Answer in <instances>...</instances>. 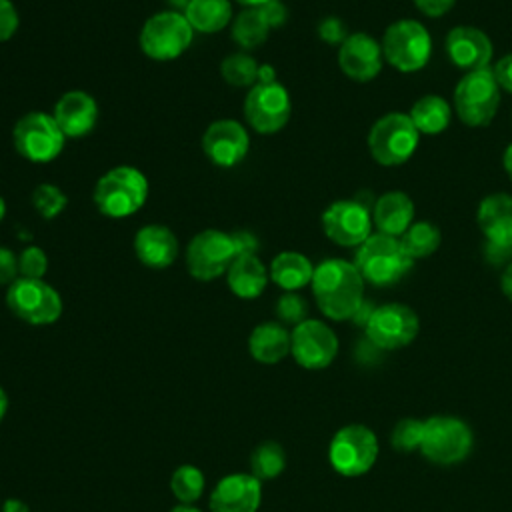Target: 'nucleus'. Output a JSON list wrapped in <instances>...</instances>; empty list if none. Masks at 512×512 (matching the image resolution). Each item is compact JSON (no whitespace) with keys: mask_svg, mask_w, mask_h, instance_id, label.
<instances>
[{"mask_svg":"<svg viewBox=\"0 0 512 512\" xmlns=\"http://www.w3.org/2000/svg\"><path fill=\"white\" fill-rule=\"evenodd\" d=\"M412 258L404 252L400 238L382 232L370 234L354 256V266L372 286H392L402 280L412 268Z\"/></svg>","mask_w":512,"mask_h":512,"instance_id":"obj_3","label":"nucleus"},{"mask_svg":"<svg viewBox=\"0 0 512 512\" xmlns=\"http://www.w3.org/2000/svg\"><path fill=\"white\" fill-rule=\"evenodd\" d=\"M232 236V244H234V250H236V256H242V254H256L258 250V238L248 232V230H236L230 234Z\"/></svg>","mask_w":512,"mask_h":512,"instance_id":"obj_45","label":"nucleus"},{"mask_svg":"<svg viewBox=\"0 0 512 512\" xmlns=\"http://www.w3.org/2000/svg\"><path fill=\"white\" fill-rule=\"evenodd\" d=\"M178 252V240L168 226L146 224L134 236V254L146 268H168L178 258Z\"/></svg>","mask_w":512,"mask_h":512,"instance_id":"obj_23","label":"nucleus"},{"mask_svg":"<svg viewBox=\"0 0 512 512\" xmlns=\"http://www.w3.org/2000/svg\"><path fill=\"white\" fill-rule=\"evenodd\" d=\"M276 80V72L270 64H258V74H256V84H274Z\"/></svg>","mask_w":512,"mask_h":512,"instance_id":"obj_46","label":"nucleus"},{"mask_svg":"<svg viewBox=\"0 0 512 512\" xmlns=\"http://www.w3.org/2000/svg\"><path fill=\"white\" fill-rule=\"evenodd\" d=\"M384 54L378 40L370 34L356 32L338 46V66L350 80L368 82L382 70Z\"/></svg>","mask_w":512,"mask_h":512,"instance_id":"obj_18","label":"nucleus"},{"mask_svg":"<svg viewBox=\"0 0 512 512\" xmlns=\"http://www.w3.org/2000/svg\"><path fill=\"white\" fill-rule=\"evenodd\" d=\"M48 270V256L38 246H28L18 254V274L22 278H44Z\"/></svg>","mask_w":512,"mask_h":512,"instance_id":"obj_38","label":"nucleus"},{"mask_svg":"<svg viewBox=\"0 0 512 512\" xmlns=\"http://www.w3.org/2000/svg\"><path fill=\"white\" fill-rule=\"evenodd\" d=\"M248 350L256 362L276 364L290 354V332L280 322H262L250 332Z\"/></svg>","mask_w":512,"mask_h":512,"instance_id":"obj_26","label":"nucleus"},{"mask_svg":"<svg viewBox=\"0 0 512 512\" xmlns=\"http://www.w3.org/2000/svg\"><path fill=\"white\" fill-rule=\"evenodd\" d=\"M236 258L232 236L222 230H202L186 246L188 272L200 280L210 282L228 272Z\"/></svg>","mask_w":512,"mask_h":512,"instance_id":"obj_12","label":"nucleus"},{"mask_svg":"<svg viewBox=\"0 0 512 512\" xmlns=\"http://www.w3.org/2000/svg\"><path fill=\"white\" fill-rule=\"evenodd\" d=\"M18 276V256L0 246V286H10Z\"/></svg>","mask_w":512,"mask_h":512,"instance_id":"obj_41","label":"nucleus"},{"mask_svg":"<svg viewBox=\"0 0 512 512\" xmlns=\"http://www.w3.org/2000/svg\"><path fill=\"white\" fill-rule=\"evenodd\" d=\"M148 192L146 176L136 166L120 164L96 180L92 200L102 216L128 218L146 204Z\"/></svg>","mask_w":512,"mask_h":512,"instance_id":"obj_2","label":"nucleus"},{"mask_svg":"<svg viewBox=\"0 0 512 512\" xmlns=\"http://www.w3.org/2000/svg\"><path fill=\"white\" fill-rule=\"evenodd\" d=\"M238 4H242L244 8H258V6H262V4H266L268 0H236Z\"/></svg>","mask_w":512,"mask_h":512,"instance_id":"obj_53","label":"nucleus"},{"mask_svg":"<svg viewBox=\"0 0 512 512\" xmlns=\"http://www.w3.org/2000/svg\"><path fill=\"white\" fill-rule=\"evenodd\" d=\"M440 242H442L440 228L426 220L412 222L408 230L400 236V244L412 260L432 256L440 248Z\"/></svg>","mask_w":512,"mask_h":512,"instance_id":"obj_30","label":"nucleus"},{"mask_svg":"<svg viewBox=\"0 0 512 512\" xmlns=\"http://www.w3.org/2000/svg\"><path fill=\"white\" fill-rule=\"evenodd\" d=\"M500 106V88L492 66L466 72L454 88V108L458 118L472 128L488 126Z\"/></svg>","mask_w":512,"mask_h":512,"instance_id":"obj_6","label":"nucleus"},{"mask_svg":"<svg viewBox=\"0 0 512 512\" xmlns=\"http://www.w3.org/2000/svg\"><path fill=\"white\" fill-rule=\"evenodd\" d=\"M194 30L184 12L164 10L150 16L140 30L142 52L156 62H168L182 56L192 44Z\"/></svg>","mask_w":512,"mask_h":512,"instance_id":"obj_8","label":"nucleus"},{"mask_svg":"<svg viewBox=\"0 0 512 512\" xmlns=\"http://www.w3.org/2000/svg\"><path fill=\"white\" fill-rule=\"evenodd\" d=\"M202 150L214 166L232 168L240 164L250 150L248 130L238 120H216L202 136Z\"/></svg>","mask_w":512,"mask_h":512,"instance_id":"obj_17","label":"nucleus"},{"mask_svg":"<svg viewBox=\"0 0 512 512\" xmlns=\"http://www.w3.org/2000/svg\"><path fill=\"white\" fill-rule=\"evenodd\" d=\"M18 22V10L12 0H0V42H6L16 34Z\"/></svg>","mask_w":512,"mask_h":512,"instance_id":"obj_40","label":"nucleus"},{"mask_svg":"<svg viewBox=\"0 0 512 512\" xmlns=\"http://www.w3.org/2000/svg\"><path fill=\"white\" fill-rule=\"evenodd\" d=\"M408 116L420 134L434 136L448 128L452 110L442 96L426 94L412 104Z\"/></svg>","mask_w":512,"mask_h":512,"instance_id":"obj_29","label":"nucleus"},{"mask_svg":"<svg viewBox=\"0 0 512 512\" xmlns=\"http://www.w3.org/2000/svg\"><path fill=\"white\" fill-rule=\"evenodd\" d=\"M220 74L230 86H254L256 84V74H258V64L252 56L244 52L228 54L222 64H220Z\"/></svg>","mask_w":512,"mask_h":512,"instance_id":"obj_34","label":"nucleus"},{"mask_svg":"<svg viewBox=\"0 0 512 512\" xmlns=\"http://www.w3.org/2000/svg\"><path fill=\"white\" fill-rule=\"evenodd\" d=\"M292 114L288 90L280 84H254L244 98V118L258 134L282 130Z\"/></svg>","mask_w":512,"mask_h":512,"instance_id":"obj_14","label":"nucleus"},{"mask_svg":"<svg viewBox=\"0 0 512 512\" xmlns=\"http://www.w3.org/2000/svg\"><path fill=\"white\" fill-rule=\"evenodd\" d=\"M170 512H202V510L196 508L194 504H178V506H174Z\"/></svg>","mask_w":512,"mask_h":512,"instance_id":"obj_52","label":"nucleus"},{"mask_svg":"<svg viewBox=\"0 0 512 512\" xmlns=\"http://www.w3.org/2000/svg\"><path fill=\"white\" fill-rule=\"evenodd\" d=\"M474 444L470 426L456 416H430L422 422L420 452L434 464L448 466L464 460Z\"/></svg>","mask_w":512,"mask_h":512,"instance_id":"obj_7","label":"nucleus"},{"mask_svg":"<svg viewBox=\"0 0 512 512\" xmlns=\"http://www.w3.org/2000/svg\"><path fill=\"white\" fill-rule=\"evenodd\" d=\"M372 222L376 224L378 232L400 238L414 222V202L406 192H386L374 202Z\"/></svg>","mask_w":512,"mask_h":512,"instance_id":"obj_24","label":"nucleus"},{"mask_svg":"<svg viewBox=\"0 0 512 512\" xmlns=\"http://www.w3.org/2000/svg\"><path fill=\"white\" fill-rule=\"evenodd\" d=\"M268 274H270V280L282 290L296 292L312 282L314 266L304 254L286 250L274 256V260L270 262Z\"/></svg>","mask_w":512,"mask_h":512,"instance_id":"obj_27","label":"nucleus"},{"mask_svg":"<svg viewBox=\"0 0 512 512\" xmlns=\"http://www.w3.org/2000/svg\"><path fill=\"white\" fill-rule=\"evenodd\" d=\"M378 458V438L362 424H348L340 428L328 446V460L332 468L348 478L366 474Z\"/></svg>","mask_w":512,"mask_h":512,"instance_id":"obj_11","label":"nucleus"},{"mask_svg":"<svg viewBox=\"0 0 512 512\" xmlns=\"http://www.w3.org/2000/svg\"><path fill=\"white\" fill-rule=\"evenodd\" d=\"M422 422L424 420H416V418H402L390 436V442L396 450L402 452H412L416 448H420V438H422Z\"/></svg>","mask_w":512,"mask_h":512,"instance_id":"obj_36","label":"nucleus"},{"mask_svg":"<svg viewBox=\"0 0 512 512\" xmlns=\"http://www.w3.org/2000/svg\"><path fill=\"white\" fill-rule=\"evenodd\" d=\"M364 330L376 348L398 350L408 346L418 336L420 320L410 306L390 302L372 310Z\"/></svg>","mask_w":512,"mask_h":512,"instance_id":"obj_13","label":"nucleus"},{"mask_svg":"<svg viewBox=\"0 0 512 512\" xmlns=\"http://www.w3.org/2000/svg\"><path fill=\"white\" fill-rule=\"evenodd\" d=\"M500 288L504 292V296L512 302V262L504 268L502 278H500Z\"/></svg>","mask_w":512,"mask_h":512,"instance_id":"obj_47","label":"nucleus"},{"mask_svg":"<svg viewBox=\"0 0 512 512\" xmlns=\"http://www.w3.org/2000/svg\"><path fill=\"white\" fill-rule=\"evenodd\" d=\"M322 230L342 248H358L372 234V212L358 200H336L322 212Z\"/></svg>","mask_w":512,"mask_h":512,"instance_id":"obj_15","label":"nucleus"},{"mask_svg":"<svg viewBox=\"0 0 512 512\" xmlns=\"http://www.w3.org/2000/svg\"><path fill=\"white\" fill-rule=\"evenodd\" d=\"M268 280L270 274L256 254L236 256L226 272L228 288L242 300L258 298L264 292Z\"/></svg>","mask_w":512,"mask_h":512,"instance_id":"obj_25","label":"nucleus"},{"mask_svg":"<svg viewBox=\"0 0 512 512\" xmlns=\"http://www.w3.org/2000/svg\"><path fill=\"white\" fill-rule=\"evenodd\" d=\"M8 394L4 392V388L0 386V422L4 420V416H6V412H8Z\"/></svg>","mask_w":512,"mask_h":512,"instance_id":"obj_50","label":"nucleus"},{"mask_svg":"<svg viewBox=\"0 0 512 512\" xmlns=\"http://www.w3.org/2000/svg\"><path fill=\"white\" fill-rule=\"evenodd\" d=\"M174 10H178V12H184L186 10V6L192 2V0H166Z\"/></svg>","mask_w":512,"mask_h":512,"instance_id":"obj_51","label":"nucleus"},{"mask_svg":"<svg viewBox=\"0 0 512 512\" xmlns=\"http://www.w3.org/2000/svg\"><path fill=\"white\" fill-rule=\"evenodd\" d=\"M286 466L284 448L278 442L266 440L258 444L250 454V474L256 476L260 482L274 480L282 474Z\"/></svg>","mask_w":512,"mask_h":512,"instance_id":"obj_32","label":"nucleus"},{"mask_svg":"<svg viewBox=\"0 0 512 512\" xmlns=\"http://www.w3.org/2000/svg\"><path fill=\"white\" fill-rule=\"evenodd\" d=\"M384 60L398 72L422 70L432 54V38L424 24L412 18L392 22L380 40Z\"/></svg>","mask_w":512,"mask_h":512,"instance_id":"obj_5","label":"nucleus"},{"mask_svg":"<svg viewBox=\"0 0 512 512\" xmlns=\"http://www.w3.org/2000/svg\"><path fill=\"white\" fill-rule=\"evenodd\" d=\"M66 204H68L66 194L54 184H48V182L38 184L32 192V206L44 220H54L56 216H60Z\"/></svg>","mask_w":512,"mask_h":512,"instance_id":"obj_35","label":"nucleus"},{"mask_svg":"<svg viewBox=\"0 0 512 512\" xmlns=\"http://www.w3.org/2000/svg\"><path fill=\"white\" fill-rule=\"evenodd\" d=\"M412 2L422 14L430 16V18H440V16L448 14L456 4V0H412Z\"/></svg>","mask_w":512,"mask_h":512,"instance_id":"obj_44","label":"nucleus"},{"mask_svg":"<svg viewBox=\"0 0 512 512\" xmlns=\"http://www.w3.org/2000/svg\"><path fill=\"white\" fill-rule=\"evenodd\" d=\"M194 32L214 34L226 28L232 20L230 0H192L184 10Z\"/></svg>","mask_w":512,"mask_h":512,"instance_id":"obj_28","label":"nucleus"},{"mask_svg":"<svg viewBox=\"0 0 512 512\" xmlns=\"http://www.w3.org/2000/svg\"><path fill=\"white\" fill-rule=\"evenodd\" d=\"M270 26L266 24V20L262 18L258 8H244L232 22V40L244 48V50H252L258 48L260 44H264V40L268 38Z\"/></svg>","mask_w":512,"mask_h":512,"instance_id":"obj_31","label":"nucleus"},{"mask_svg":"<svg viewBox=\"0 0 512 512\" xmlns=\"http://www.w3.org/2000/svg\"><path fill=\"white\" fill-rule=\"evenodd\" d=\"M4 216H6V200L0 196V222L4 220Z\"/></svg>","mask_w":512,"mask_h":512,"instance_id":"obj_54","label":"nucleus"},{"mask_svg":"<svg viewBox=\"0 0 512 512\" xmlns=\"http://www.w3.org/2000/svg\"><path fill=\"white\" fill-rule=\"evenodd\" d=\"M446 54L464 72L490 68L494 48L486 32L476 26H456L446 34Z\"/></svg>","mask_w":512,"mask_h":512,"instance_id":"obj_19","label":"nucleus"},{"mask_svg":"<svg viewBox=\"0 0 512 512\" xmlns=\"http://www.w3.org/2000/svg\"><path fill=\"white\" fill-rule=\"evenodd\" d=\"M364 278L354 262L328 258L314 268L312 294L320 312L330 320H352L364 302Z\"/></svg>","mask_w":512,"mask_h":512,"instance_id":"obj_1","label":"nucleus"},{"mask_svg":"<svg viewBox=\"0 0 512 512\" xmlns=\"http://www.w3.org/2000/svg\"><path fill=\"white\" fill-rule=\"evenodd\" d=\"M262 482L248 472H234L216 484L210 494V512H258Z\"/></svg>","mask_w":512,"mask_h":512,"instance_id":"obj_20","label":"nucleus"},{"mask_svg":"<svg viewBox=\"0 0 512 512\" xmlns=\"http://www.w3.org/2000/svg\"><path fill=\"white\" fill-rule=\"evenodd\" d=\"M366 142L370 156L380 166H400L416 152L420 132L408 114L388 112L370 126Z\"/></svg>","mask_w":512,"mask_h":512,"instance_id":"obj_4","label":"nucleus"},{"mask_svg":"<svg viewBox=\"0 0 512 512\" xmlns=\"http://www.w3.org/2000/svg\"><path fill=\"white\" fill-rule=\"evenodd\" d=\"M318 36L326 42V44H332V46H340L346 38H348V32H346V26L340 18L336 16H328L324 18L320 24H318Z\"/></svg>","mask_w":512,"mask_h":512,"instance_id":"obj_39","label":"nucleus"},{"mask_svg":"<svg viewBox=\"0 0 512 512\" xmlns=\"http://www.w3.org/2000/svg\"><path fill=\"white\" fill-rule=\"evenodd\" d=\"M476 222L486 238V248L512 252V194L486 196L476 210Z\"/></svg>","mask_w":512,"mask_h":512,"instance_id":"obj_21","label":"nucleus"},{"mask_svg":"<svg viewBox=\"0 0 512 512\" xmlns=\"http://www.w3.org/2000/svg\"><path fill=\"white\" fill-rule=\"evenodd\" d=\"M502 164H504V170H506L508 178L512 180V142L506 146V150L502 154Z\"/></svg>","mask_w":512,"mask_h":512,"instance_id":"obj_49","label":"nucleus"},{"mask_svg":"<svg viewBox=\"0 0 512 512\" xmlns=\"http://www.w3.org/2000/svg\"><path fill=\"white\" fill-rule=\"evenodd\" d=\"M52 116L66 138H82L96 126L98 104L88 92L70 90L56 100Z\"/></svg>","mask_w":512,"mask_h":512,"instance_id":"obj_22","label":"nucleus"},{"mask_svg":"<svg viewBox=\"0 0 512 512\" xmlns=\"http://www.w3.org/2000/svg\"><path fill=\"white\" fill-rule=\"evenodd\" d=\"M8 310L22 322L32 326L54 324L62 314V298L42 278L18 276L6 290Z\"/></svg>","mask_w":512,"mask_h":512,"instance_id":"obj_9","label":"nucleus"},{"mask_svg":"<svg viewBox=\"0 0 512 512\" xmlns=\"http://www.w3.org/2000/svg\"><path fill=\"white\" fill-rule=\"evenodd\" d=\"M276 316L278 320H282L284 324H292L298 326L300 322L306 320L308 316V304L306 300L296 294V292H284L278 300H276Z\"/></svg>","mask_w":512,"mask_h":512,"instance_id":"obj_37","label":"nucleus"},{"mask_svg":"<svg viewBox=\"0 0 512 512\" xmlns=\"http://www.w3.org/2000/svg\"><path fill=\"white\" fill-rule=\"evenodd\" d=\"M258 10H260L262 18L266 20V24L270 26V30L284 26V22L288 18V10H286L284 2H280V0H268L266 4L258 6Z\"/></svg>","mask_w":512,"mask_h":512,"instance_id":"obj_42","label":"nucleus"},{"mask_svg":"<svg viewBox=\"0 0 512 512\" xmlns=\"http://www.w3.org/2000/svg\"><path fill=\"white\" fill-rule=\"evenodd\" d=\"M170 490L178 504H194L204 492V472L192 464H182L170 478Z\"/></svg>","mask_w":512,"mask_h":512,"instance_id":"obj_33","label":"nucleus"},{"mask_svg":"<svg viewBox=\"0 0 512 512\" xmlns=\"http://www.w3.org/2000/svg\"><path fill=\"white\" fill-rule=\"evenodd\" d=\"M2 512H30V508L26 502H22L18 498H8L2 504Z\"/></svg>","mask_w":512,"mask_h":512,"instance_id":"obj_48","label":"nucleus"},{"mask_svg":"<svg viewBox=\"0 0 512 512\" xmlns=\"http://www.w3.org/2000/svg\"><path fill=\"white\" fill-rule=\"evenodd\" d=\"M12 140L16 152L36 164L52 162L60 156L66 136L56 124L52 114L28 112L20 116L12 130Z\"/></svg>","mask_w":512,"mask_h":512,"instance_id":"obj_10","label":"nucleus"},{"mask_svg":"<svg viewBox=\"0 0 512 512\" xmlns=\"http://www.w3.org/2000/svg\"><path fill=\"white\" fill-rule=\"evenodd\" d=\"M290 354L302 368L322 370L336 358L338 338L328 324L306 318L290 332Z\"/></svg>","mask_w":512,"mask_h":512,"instance_id":"obj_16","label":"nucleus"},{"mask_svg":"<svg viewBox=\"0 0 512 512\" xmlns=\"http://www.w3.org/2000/svg\"><path fill=\"white\" fill-rule=\"evenodd\" d=\"M494 80L500 90L512 94V54L502 56L494 66H492Z\"/></svg>","mask_w":512,"mask_h":512,"instance_id":"obj_43","label":"nucleus"}]
</instances>
